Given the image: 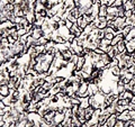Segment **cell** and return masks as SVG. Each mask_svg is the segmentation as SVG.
<instances>
[{"label":"cell","mask_w":135,"mask_h":127,"mask_svg":"<svg viewBox=\"0 0 135 127\" xmlns=\"http://www.w3.org/2000/svg\"><path fill=\"white\" fill-rule=\"evenodd\" d=\"M112 22H114V27L118 28V29L122 32V29L126 26V24H125L126 22V17H117Z\"/></svg>","instance_id":"obj_1"},{"label":"cell","mask_w":135,"mask_h":127,"mask_svg":"<svg viewBox=\"0 0 135 127\" xmlns=\"http://www.w3.org/2000/svg\"><path fill=\"white\" fill-rule=\"evenodd\" d=\"M98 92H99V87H98V84H95L92 82L89 83V86H88V95H89V97L97 95Z\"/></svg>","instance_id":"obj_2"},{"label":"cell","mask_w":135,"mask_h":127,"mask_svg":"<svg viewBox=\"0 0 135 127\" xmlns=\"http://www.w3.org/2000/svg\"><path fill=\"white\" fill-rule=\"evenodd\" d=\"M117 120H122V122H127L131 120V116H129V109H126L125 111H123L122 114H116Z\"/></svg>","instance_id":"obj_3"},{"label":"cell","mask_w":135,"mask_h":127,"mask_svg":"<svg viewBox=\"0 0 135 127\" xmlns=\"http://www.w3.org/2000/svg\"><path fill=\"white\" fill-rule=\"evenodd\" d=\"M58 32H59V34H60L62 37L65 39V41L68 39V36L71 34V33H70V29H69V28H68L66 26H61V27H59Z\"/></svg>","instance_id":"obj_4"},{"label":"cell","mask_w":135,"mask_h":127,"mask_svg":"<svg viewBox=\"0 0 135 127\" xmlns=\"http://www.w3.org/2000/svg\"><path fill=\"white\" fill-rule=\"evenodd\" d=\"M64 118H65V116H64L63 112H59V111H55V116L54 118H53V120H54L55 125H59L60 123H62L64 120Z\"/></svg>","instance_id":"obj_5"},{"label":"cell","mask_w":135,"mask_h":127,"mask_svg":"<svg viewBox=\"0 0 135 127\" xmlns=\"http://www.w3.org/2000/svg\"><path fill=\"white\" fill-rule=\"evenodd\" d=\"M124 39H125V36H124L122 33L116 34V35H115V37L112 38V41H111V46H116V45L119 43V42L124 41Z\"/></svg>","instance_id":"obj_6"},{"label":"cell","mask_w":135,"mask_h":127,"mask_svg":"<svg viewBox=\"0 0 135 127\" xmlns=\"http://www.w3.org/2000/svg\"><path fill=\"white\" fill-rule=\"evenodd\" d=\"M118 52H119V54H125V53H127V50H126V42L125 39L122 42H119L117 45H116Z\"/></svg>","instance_id":"obj_7"},{"label":"cell","mask_w":135,"mask_h":127,"mask_svg":"<svg viewBox=\"0 0 135 127\" xmlns=\"http://www.w3.org/2000/svg\"><path fill=\"white\" fill-rule=\"evenodd\" d=\"M96 109L94 108V107H91V106H89V107H87L86 109H84V117H86V119H87V122L90 119V118L92 117V115H94V112H95Z\"/></svg>","instance_id":"obj_8"},{"label":"cell","mask_w":135,"mask_h":127,"mask_svg":"<svg viewBox=\"0 0 135 127\" xmlns=\"http://www.w3.org/2000/svg\"><path fill=\"white\" fill-rule=\"evenodd\" d=\"M126 50H127L128 54H132L133 52H135V41L132 39L129 42H126Z\"/></svg>","instance_id":"obj_9"},{"label":"cell","mask_w":135,"mask_h":127,"mask_svg":"<svg viewBox=\"0 0 135 127\" xmlns=\"http://www.w3.org/2000/svg\"><path fill=\"white\" fill-rule=\"evenodd\" d=\"M0 95H2L4 97H8L10 96V89L7 84H2L0 86Z\"/></svg>","instance_id":"obj_10"},{"label":"cell","mask_w":135,"mask_h":127,"mask_svg":"<svg viewBox=\"0 0 135 127\" xmlns=\"http://www.w3.org/2000/svg\"><path fill=\"white\" fill-rule=\"evenodd\" d=\"M110 72H111V74L114 75V77H116V78H119V75H120V67L116 65V66H112L110 67Z\"/></svg>","instance_id":"obj_11"},{"label":"cell","mask_w":135,"mask_h":127,"mask_svg":"<svg viewBox=\"0 0 135 127\" xmlns=\"http://www.w3.org/2000/svg\"><path fill=\"white\" fill-rule=\"evenodd\" d=\"M107 14H110V15H114V16L118 17V8L117 7H114V6H108Z\"/></svg>","instance_id":"obj_12"},{"label":"cell","mask_w":135,"mask_h":127,"mask_svg":"<svg viewBox=\"0 0 135 127\" xmlns=\"http://www.w3.org/2000/svg\"><path fill=\"white\" fill-rule=\"evenodd\" d=\"M123 7H124V9L125 10H134L135 5H134V2L132 1V0H129V1L125 2V4L123 5Z\"/></svg>","instance_id":"obj_13"},{"label":"cell","mask_w":135,"mask_h":127,"mask_svg":"<svg viewBox=\"0 0 135 127\" xmlns=\"http://www.w3.org/2000/svg\"><path fill=\"white\" fill-rule=\"evenodd\" d=\"M107 9H108V6L107 5H101L99 7V16L106 17L107 16Z\"/></svg>","instance_id":"obj_14"},{"label":"cell","mask_w":135,"mask_h":127,"mask_svg":"<svg viewBox=\"0 0 135 127\" xmlns=\"http://www.w3.org/2000/svg\"><path fill=\"white\" fill-rule=\"evenodd\" d=\"M27 54L30 56V59H36L37 57V55H38V53L36 52L35 47H29L28 51H27Z\"/></svg>","instance_id":"obj_15"},{"label":"cell","mask_w":135,"mask_h":127,"mask_svg":"<svg viewBox=\"0 0 135 127\" xmlns=\"http://www.w3.org/2000/svg\"><path fill=\"white\" fill-rule=\"evenodd\" d=\"M129 102H131V100H128V99H118L117 100V105H119V106H128L129 105Z\"/></svg>","instance_id":"obj_16"},{"label":"cell","mask_w":135,"mask_h":127,"mask_svg":"<svg viewBox=\"0 0 135 127\" xmlns=\"http://www.w3.org/2000/svg\"><path fill=\"white\" fill-rule=\"evenodd\" d=\"M1 45H2V47H9V41H8V38L7 37H2L1 41Z\"/></svg>","instance_id":"obj_17"},{"label":"cell","mask_w":135,"mask_h":127,"mask_svg":"<svg viewBox=\"0 0 135 127\" xmlns=\"http://www.w3.org/2000/svg\"><path fill=\"white\" fill-rule=\"evenodd\" d=\"M53 86H54V84H52L51 82H46V81H45V83H44L42 87H43V88H44L45 90H46V91H50V90L52 89V87H53Z\"/></svg>","instance_id":"obj_18"},{"label":"cell","mask_w":135,"mask_h":127,"mask_svg":"<svg viewBox=\"0 0 135 127\" xmlns=\"http://www.w3.org/2000/svg\"><path fill=\"white\" fill-rule=\"evenodd\" d=\"M131 26H125V27H124L123 28V29H122V32H120V33H122L123 34V35L124 36H126V35H128V33L129 32H131Z\"/></svg>","instance_id":"obj_19"},{"label":"cell","mask_w":135,"mask_h":127,"mask_svg":"<svg viewBox=\"0 0 135 127\" xmlns=\"http://www.w3.org/2000/svg\"><path fill=\"white\" fill-rule=\"evenodd\" d=\"M27 33H28V32H27V29H26V28H24V27L20 28V29H18V30H17V34H18V36H19V37H20V36H24L25 34H27Z\"/></svg>","instance_id":"obj_20"},{"label":"cell","mask_w":135,"mask_h":127,"mask_svg":"<svg viewBox=\"0 0 135 127\" xmlns=\"http://www.w3.org/2000/svg\"><path fill=\"white\" fill-rule=\"evenodd\" d=\"M118 17H125V9L124 7H118Z\"/></svg>","instance_id":"obj_21"},{"label":"cell","mask_w":135,"mask_h":127,"mask_svg":"<svg viewBox=\"0 0 135 127\" xmlns=\"http://www.w3.org/2000/svg\"><path fill=\"white\" fill-rule=\"evenodd\" d=\"M124 5V2H123V0H115L114 1V4H112V6L114 7H122V6Z\"/></svg>","instance_id":"obj_22"},{"label":"cell","mask_w":135,"mask_h":127,"mask_svg":"<svg viewBox=\"0 0 135 127\" xmlns=\"http://www.w3.org/2000/svg\"><path fill=\"white\" fill-rule=\"evenodd\" d=\"M37 41H38V43L41 44V45H46V44H47V42H49L46 38L44 37V36H42V37H41V38H38Z\"/></svg>","instance_id":"obj_23"},{"label":"cell","mask_w":135,"mask_h":127,"mask_svg":"<svg viewBox=\"0 0 135 127\" xmlns=\"http://www.w3.org/2000/svg\"><path fill=\"white\" fill-rule=\"evenodd\" d=\"M115 35H116L115 33H107L106 35H105V38L109 39V41H112V38L115 37Z\"/></svg>","instance_id":"obj_24"},{"label":"cell","mask_w":135,"mask_h":127,"mask_svg":"<svg viewBox=\"0 0 135 127\" xmlns=\"http://www.w3.org/2000/svg\"><path fill=\"white\" fill-rule=\"evenodd\" d=\"M116 65H118V59L117 57H112L111 61H110V67L116 66Z\"/></svg>","instance_id":"obj_25"},{"label":"cell","mask_w":135,"mask_h":127,"mask_svg":"<svg viewBox=\"0 0 135 127\" xmlns=\"http://www.w3.org/2000/svg\"><path fill=\"white\" fill-rule=\"evenodd\" d=\"M105 35H106L105 30H104V29H99V33H98V38H99V39L105 38Z\"/></svg>","instance_id":"obj_26"},{"label":"cell","mask_w":135,"mask_h":127,"mask_svg":"<svg viewBox=\"0 0 135 127\" xmlns=\"http://www.w3.org/2000/svg\"><path fill=\"white\" fill-rule=\"evenodd\" d=\"M75 38H77V37H75V36L74 35H73V34H70V35L69 36H68V39H66V42H69V43H73V41H74V39Z\"/></svg>","instance_id":"obj_27"},{"label":"cell","mask_w":135,"mask_h":127,"mask_svg":"<svg viewBox=\"0 0 135 127\" xmlns=\"http://www.w3.org/2000/svg\"><path fill=\"white\" fill-rule=\"evenodd\" d=\"M100 43L103 45H106V46H107V45H111V41H109V39H107V38H103Z\"/></svg>","instance_id":"obj_28"},{"label":"cell","mask_w":135,"mask_h":127,"mask_svg":"<svg viewBox=\"0 0 135 127\" xmlns=\"http://www.w3.org/2000/svg\"><path fill=\"white\" fill-rule=\"evenodd\" d=\"M133 15H134L133 10H125V17L126 18H131Z\"/></svg>","instance_id":"obj_29"},{"label":"cell","mask_w":135,"mask_h":127,"mask_svg":"<svg viewBox=\"0 0 135 127\" xmlns=\"http://www.w3.org/2000/svg\"><path fill=\"white\" fill-rule=\"evenodd\" d=\"M125 125V122H122V120H117L116 124L114 125V127H124Z\"/></svg>","instance_id":"obj_30"},{"label":"cell","mask_w":135,"mask_h":127,"mask_svg":"<svg viewBox=\"0 0 135 127\" xmlns=\"http://www.w3.org/2000/svg\"><path fill=\"white\" fill-rule=\"evenodd\" d=\"M73 24H74V22H72L71 20H69V19H66V20H65V25H64V26H66V27L70 29V28H71V27L73 26Z\"/></svg>","instance_id":"obj_31"},{"label":"cell","mask_w":135,"mask_h":127,"mask_svg":"<svg viewBox=\"0 0 135 127\" xmlns=\"http://www.w3.org/2000/svg\"><path fill=\"white\" fill-rule=\"evenodd\" d=\"M129 116H131L132 120H135V110H133V109H129Z\"/></svg>","instance_id":"obj_32"},{"label":"cell","mask_w":135,"mask_h":127,"mask_svg":"<svg viewBox=\"0 0 135 127\" xmlns=\"http://www.w3.org/2000/svg\"><path fill=\"white\" fill-rule=\"evenodd\" d=\"M128 71L132 73V74H135V65L133 66H131V67H128Z\"/></svg>","instance_id":"obj_33"},{"label":"cell","mask_w":135,"mask_h":127,"mask_svg":"<svg viewBox=\"0 0 135 127\" xmlns=\"http://www.w3.org/2000/svg\"><path fill=\"white\" fill-rule=\"evenodd\" d=\"M39 127H52V126H51L50 125V124H47V123H41V126H39Z\"/></svg>","instance_id":"obj_34"},{"label":"cell","mask_w":135,"mask_h":127,"mask_svg":"<svg viewBox=\"0 0 135 127\" xmlns=\"http://www.w3.org/2000/svg\"><path fill=\"white\" fill-rule=\"evenodd\" d=\"M108 1L109 0H100L101 5H107V6H108Z\"/></svg>","instance_id":"obj_35"},{"label":"cell","mask_w":135,"mask_h":127,"mask_svg":"<svg viewBox=\"0 0 135 127\" xmlns=\"http://www.w3.org/2000/svg\"><path fill=\"white\" fill-rule=\"evenodd\" d=\"M132 1H133V2H134V5H135V0H132Z\"/></svg>","instance_id":"obj_36"},{"label":"cell","mask_w":135,"mask_h":127,"mask_svg":"<svg viewBox=\"0 0 135 127\" xmlns=\"http://www.w3.org/2000/svg\"><path fill=\"white\" fill-rule=\"evenodd\" d=\"M34 127H37V126H34Z\"/></svg>","instance_id":"obj_37"}]
</instances>
